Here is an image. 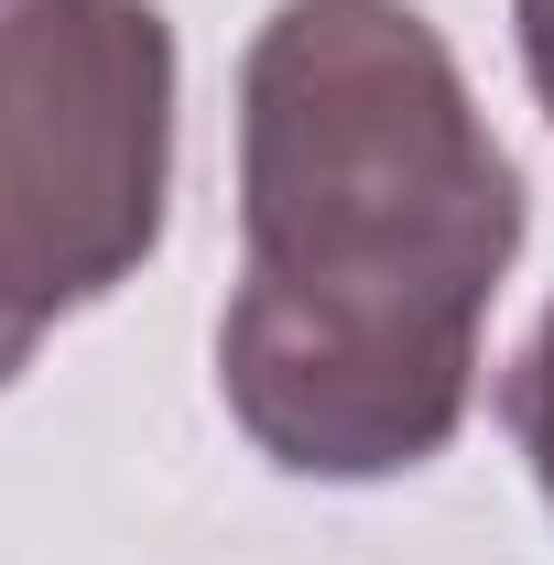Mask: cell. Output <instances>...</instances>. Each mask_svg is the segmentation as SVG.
I'll use <instances>...</instances> for the list:
<instances>
[{"label": "cell", "instance_id": "1", "mask_svg": "<svg viewBox=\"0 0 554 565\" xmlns=\"http://www.w3.org/2000/svg\"><path fill=\"white\" fill-rule=\"evenodd\" d=\"M239 294L217 392L294 479H403L479 403L522 174L414 0H283L239 66Z\"/></svg>", "mask_w": 554, "mask_h": 565}, {"label": "cell", "instance_id": "2", "mask_svg": "<svg viewBox=\"0 0 554 565\" xmlns=\"http://www.w3.org/2000/svg\"><path fill=\"white\" fill-rule=\"evenodd\" d=\"M174 185V22L152 0H0V392L44 327L131 282Z\"/></svg>", "mask_w": 554, "mask_h": 565}, {"label": "cell", "instance_id": "3", "mask_svg": "<svg viewBox=\"0 0 554 565\" xmlns=\"http://www.w3.org/2000/svg\"><path fill=\"white\" fill-rule=\"evenodd\" d=\"M500 424H511V446L533 457V490H544V511H554V316L522 338V359H511V381H500Z\"/></svg>", "mask_w": 554, "mask_h": 565}, {"label": "cell", "instance_id": "4", "mask_svg": "<svg viewBox=\"0 0 554 565\" xmlns=\"http://www.w3.org/2000/svg\"><path fill=\"white\" fill-rule=\"evenodd\" d=\"M511 22H522V66H533V98H544V120H554V0H511Z\"/></svg>", "mask_w": 554, "mask_h": 565}]
</instances>
